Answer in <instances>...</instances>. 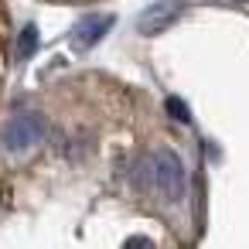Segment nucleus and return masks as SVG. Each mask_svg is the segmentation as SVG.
<instances>
[{
    "instance_id": "obj_1",
    "label": "nucleus",
    "mask_w": 249,
    "mask_h": 249,
    "mask_svg": "<svg viewBox=\"0 0 249 249\" xmlns=\"http://www.w3.org/2000/svg\"><path fill=\"white\" fill-rule=\"evenodd\" d=\"M48 123L41 113H18L4 123V130H0V147H4L7 154H24L31 150L35 143H41Z\"/></svg>"
},
{
    "instance_id": "obj_2",
    "label": "nucleus",
    "mask_w": 249,
    "mask_h": 249,
    "mask_svg": "<svg viewBox=\"0 0 249 249\" xmlns=\"http://www.w3.org/2000/svg\"><path fill=\"white\" fill-rule=\"evenodd\" d=\"M184 14H188V4H184V0H157V4H150V7L140 11L137 31H140L143 38H157V35H164L167 28H174Z\"/></svg>"
},
{
    "instance_id": "obj_3",
    "label": "nucleus",
    "mask_w": 249,
    "mask_h": 249,
    "mask_svg": "<svg viewBox=\"0 0 249 249\" xmlns=\"http://www.w3.org/2000/svg\"><path fill=\"white\" fill-rule=\"evenodd\" d=\"M154 188L167 201H181L184 198V164H181V157L174 150L154 154Z\"/></svg>"
},
{
    "instance_id": "obj_4",
    "label": "nucleus",
    "mask_w": 249,
    "mask_h": 249,
    "mask_svg": "<svg viewBox=\"0 0 249 249\" xmlns=\"http://www.w3.org/2000/svg\"><path fill=\"white\" fill-rule=\"evenodd\" d=\"M113 14H86L79 24H75V31H72V48L75 52H89V48H96L106 35H109V28H113Z\"/></svg>"
},
{
    "instance_id": "obj_5",
    "label": "nucleus",
    "mask_w": 249,
    "mask_h": 249,
    "mask_svg": "<svg viewBox=\"0 0 249 249\" xmlns=\"http://www.w3.org/2000/svg\"><path fill=\"white\" fill-rule=\"evenodd\" d=\"M35 52H38V28L35 24H24V31L18 35V58L28 62Z\"/></svg>"
},
{
    "instance_id": "obj_6",
    "label": "nucleus",
    "mask_w": 249,
    "mask_h": 249,
    "mask_svg": "<svg viewBox=\"0 0 249 249\" xmlns=\"http://www.w3.org/2000/svg\"><path fill=\"white\" fill-rule=\"evenodd\" d=\"M164 109H167V116L178 120V123H188V120H191V109H188L184 99H178V96H167V99H164Z\"/></svg>"
},
{
    "instance_id": "obj_7",
    "label": "nucleus",
    "mask_w": 249,
    "mask_h": 249,
    "mask_svg": "<svg viewBox=\"0 0 249 249\" xmlns=\"http://www.w3.org/2000/svg\"><path fill=\"white\" fill-rule=\"evenodd\" d=\"M123 249H157V246H154L147 235H133V239H126V246H123Z\"/></svg>"
}]
</instances>
